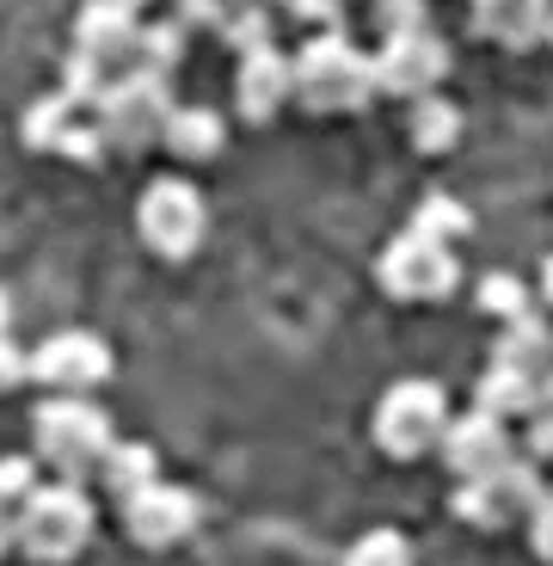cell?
<instances>
[{
	"label": "cell",
	"instance_id": "obj_14",
	"mask_svg": "<svg viewBox=\"0 0 553 566\" xmlns=\"http://www.w3.org/2000/svg\"><path fill=\"white\" fill-rule=\"evenodd\" d=\"M547 13H553V0H474V25H480V38L504 43V50H529V43H541Z\"/></svg>",
	"mask_w": 553,
	"mask_h": 566
},
{
	"label": "cell",
	"instance_id": "obj_35",
	"mask_svg": "<svg viewBox=\"0 0 553 566\" xmlns=\"http://www.w3.org/2000/svg\"><path fill=\"white\" fill-rule=\"evenodd\" d=\"M0 333H13V302H7V290H0Z\"/></svg>",
	"mask_w": 553,
	"mask_h": 566
},
{
	"label": "cell",
	"instance_id": "obj_27",
	"mask_svg": "<svg viewBox=\"0 0 553 566\" xmlns=\"http://www.w3.org/2000/svg\"><path fill=\"white\" fill-rule=\"evenodd\" d=\"M369 19H375V31H382V38H394V31H418V25H430L425 0H369Z\"/></svg>",
	"mask_w": 553,
	"mask_h": 566
},
{
	"label": "cell",
	"instance_id": "obj_30",
	"mask_svg": "<svg viewBox=\"0 0 553 566\" xmlns=\"http://www.w3.org/2000/svg\"><path fill=\"white\" fill-rule=\"evenodd\" d=\"M529 548H535L541 560H553V486L535 499V511H529Z\"/></svg>",
	"mask_w": 553,
	"mask_h": 566
},
{
	"label": "cell",
	"instance_id": "obj_19",
	"mask_svg": "<svg viewBox=\"0 0 553 566\" xmlns=\"http://www.w3.org/2000/svg\"><path fill=\"white\" fill-rule=\"evenodd\" d=\"M99 481L111 486L117 499H136L142 486L160 481V462H155V450H148V443H111V450H105V462H99Z\"/></svg>",
	"mask_w": 553,
	"mask_h": 566
},
{
	"label": "cell",
	"instance_id": "obj_18",
	"mask_svg": "<svg viewBox=\"0 0 553 566\" xmlns=\"http://www.w3.org/2000/svg\"><path fill=\"white\" fill-rule=\"evenodd\" d=\"M535 382L541 376H529V369H511V364H492L480 376V412H498V419H517V412H535Z\"/></svg>",
	"mask_w": 553,
	"mask_h": 566
},
{
	"label": "cell",
	"instance_id": "obj_12",
	"mask_svg": "<svg viewBox=\"0 0 553 566\" xmlns=\"http://www.w3.org/2000/svg\"><path fill=\"white\" fill-rule=\"evenodd\" d=\"M234 99H241V117H253V124H270V117H277L289 99H296V56H284L277 43H270V50H253V56H241V74H234Z\"/></svg>",
	"mask_w": 553,
	"mask_h": 566
},
{
	"label": "cell",
	"instance_id": "obj_21",
	"mask_svg": "<svg viewBox=\"0 0 553 566\" xmlns=\"http://www.w3.org/2000/svg\"><path fill=\"white\" fill-rule=\"evenodd\" d=\"M222 43L234 50V56H253V50H270V7H246V0H227V13H222Z\"/></svg>",
	"mask_w": 553,
	"mask_h": 566
},
{
	"label": "cell",
	"instance_id": "obj_5",
	"mask_svg": "<svg viewBox=\"0 0 553 566\" xmlns=\"http://www.w3.org/2000/svg\"><path fill=\"white\" fill-rule=\"evenodd\" d=\"M443 431H449V400H443V388L425 382V376L394 382L382 395V407H375V443H382L387 455H400V462L437 450Z\"/></svg>",
	"mask_w": 553,
	"mask_h": 566
},
{
	"label": "cell",
	"instance_id": "obj_32",
	"mask_svg": "<svg viewBox=\"0 0 553 566\" xmlns=\"http://www.w3.org/2000/svg\"><path fill=\"white\" fill-rule=\"evenodd\" d=\"M31 376V357L13 345V333H0V388H19Z\"/></svg>",
	"mask_w": 553,
	"mask_h": 566
},
{
	"label": "cell",
	"instance_id": "obj_36",
	"mask_svg": "<svg viewBox=\"0 0 553 566\" xmlns=\"http://www.w3.org/2000/svg\"><path fill=\"white\" fill-rule=\"evenodd\" d=\"M541 296L553 302V259H541Z\"/></svg>",
	"mask_w": 553,
	"mask_h": 566
},
{
	"label": "cell",
	"instance_id": "obj_22",
	"mask_svg": "<svg viewBox=\"0 0 553 566\" xmlns=\"http://www.w3.org/2000/svg\"><path fill=\"white\" fill-rule=\"evenodd\" d=\"M412 228L449 247V241H461V234L474 228V216H468V203H455V198H443V191H430V198L412 210Z\"/></svg>",
	"mask_w": 553,
	"mask_h": 566
},
{
	"label": "cell",
	"instance_id": "obj_15",
	"mask_svg": "<svg viewBox=\"0 0 553 566\" xmlns=\"http://www.w3.org/2000/svg\"><path fill=\"white\" fill-rule=\"evenodd\" d=\"M160 142H167V155H172V160L198 167V160H215V155H222L227 129H222V117H215L210 105H172V117H167V129H160Z\"/></svg>",
	"mask_w": 553,
	"mask_h": 566
},
{
	"label": "cell",
	"instance_id": "obj_1",
	"mask_svg": "<svg viewBox=\"0 0 553 566\" xmlns=\"http://www.w3.org/2000/svg\"><path fill=\"white\" fill-rule=\"evenodd\" d=\"M369 99H375V69H369V56L344 31H320V38L301 43V56H296V105L301 112H313V117L363 112Z\"/></svg>",
	"mask_w": 553,
	"mask_h": 566
},
{
	"label": "cell",
	"instance_id": "obj_8",
	"mask_svg": "<svg viewBox=\"0 0 553 566\" xmlns=\"http://www.w3.org/2000/svg\"><path fill=\"white\" fill-rule=\"evenodd\" d=\"M375 277H382V290L400 296V302H437V296L455 290L461 265H455V247H443V241H430V234H418V228H406L400 241H387Z\"/></svg>",
	"mask_w": 553,
	"mask_h": 566
},
{
	"label": "cell",
	"instance_id": "obj_11",
	"mask_svg": "<svg viewBox=\"0 0 553 566\" xmlns=\"http://www.w3.org/2000/svg\"><path fill=\"white\" fill-rule=\"evenodd\" d=\"M136 43H142V19L129 13V7H117V0L81 7V25H74V50H81V56H93L99 69L124 74V69H136Z\"/></svg>",
	"mask_w": 553,
	"mask_h": 566
},
{
	"label": "cell",
	"instance_id": "obj_3",
	"mask_svg": "<svg viewBox=\"0 0 553 566\" xmlns=\"http://www.w3.org/2000/svg\"><path fill=\"white\" fill-rule=\"evenodd\" d=\"M13 548L31 554V560H74L93 536V499L81 493L74 481H56V486H38L25 505L13 511Z\"/></svg>",
	"mask_w": 553,
	"mask_h": 566
},
{
	"label": "cell",
	"instance_id": "obj_31",
	"mask_svg": "<svg viewBox=\"0 0 553 566\" xmlns=\"http://www.w3.org/2000/svg\"><path fill=\"white\" fill-rule=\"evenodd\" d=\"M172 7H179V25L191 31V25H222V13H227V0H172Z\"/></svg>",
	"mask_w": 553,
	"mask_h": 566
},
{
	"label": "cell",
	"instance_id": "obj_38",
	"mask_svg": "<svg viewBox=\"0 0 553 566\" xmlns=\"http://www.w3.org/2000/svg\"><path fill=\"white\" fill-rule=\"evenodd\" d=\"M541 43H553V13H547V31H541Z\"/></svg>",
	"mask_w": 553,
	"mask_h": 566
},
{
	"label": "cell",
	"instance_id": "obj_28",
	"mask_svg": "<svg viewBox=\"0 0 553 566\" xmlns=\"http://www.w3.org/2000/svg\"><path fill=\"white\" fill-rule=\"evenodd\" d=\"M38 493V462L31 455H0V505H25V499Z\"/></svg>",
	"mask_w": 553,
	"mask_h": 566
},
{
	"label": "cell",
	"instance_id": "obj_10",
	"mask_svg": "<svg viewBox=\"0 0 553 566\" xmlns=\"http://www.w3.org/2000/svg\"><path fill=\"white\" fill-rule=\"evenodd\" d=\"M124 530L142 548H172V542H184L191 530H198V499L184 493V486H142L136 499H124Z\"/></svg>",
	"mask_w": 553,
	"mask_h": 566
},
{
	"label": "cell",
	"instance_id": "obj_20",
	"mask_svg": "<svg viewBox=\"0 0 553 566\" xmlns=\"http://www.w3.org/2000/svg\"><path fill=\"white\" fill-rule=\"evenodd\" d=\"M412 148H425V155H443L461 142V112H455L443 93H425V99H412Z\"/></svg>",
	"mask_w": 553,
	"mask_h": 566
},
{
	"label": "cell",
	"instance_id": "obj_4",
	"mask_svg": "<svg viewBox=\"0 0 553 566\" xmlns=\"http://www.w3.org/2000/svg\"><path fill=\"white\" fill-rule=\"evenodd\" d=\"M93 117H99L105 148H124V155H136V148L160 142V129H167V117H172V74L124 69L111 86H105V99L93 105Z\"/></svg>",
	"mask_w": 553,
	"mask_h": 566
},
{
	"label": "cell",
	"instance_id": "obj_6",
	"mask_svg": "<svg viewBox=\"0 0 553 566\" xmlns=\"http://www.w3.org/2000/svg\"><path fill=\"white\" fill-rule=\"evenodd\" d=\"M203 228H210V203H203V191L191 179H155L142 191V203H136V234L160 259L198 253Z\"/></svg>",
	"mask_w": 553,
	"mask_h": 566
},
{
	"label": "cell",
	"instance_id": "obj_39",
	"mask_svg": "<svg viewBox=\"0 0 553 566\" xmlns=\"http://www.w3.org/2000/svg\"><path fill=\"white\" fill-rule=\"evenodd\" d=\"M246 7H270V0H246Z\"/></svg>",
	"mask_w": 553,
	"mask_h": 566
},
{
	"label": "cell",
	"instance_id": "obj_23",
	"mask_svg": "<svg viewBox=\"0 0 553 566\" xmlns=\"http://www.w3.org/2000/svg\"><path fill=\"white\" fill-rule=\"evenodd\" d=\"M184 56V25L179 19H160V25H142V43H136V69L172 74Z\"/></svg>",
	"mask_w": 553,
	"mask_h": 566
},
{
	"label": "cell",
	"instance_id": "obj_2",
	"mask_svg": "<svg viewBox=\"0 0 553 566\" xmlns=\"http://www.w3.org/2000/svg\"><path fill=\"white\" fill-rule=\"evenodd\" d=\"M31 438H38V455L50 468H62V481H86L99 474L105 450H111V419H105L93 400L81 395H56L31 412Z\"/></svg>",
	"mask_w": 553,
	"mask_h": 566
},
{
	"label": "cell",
	"instance_id": "obj_13",
	"mask_svg": "<svg viewBox=\"0 0 553 566\" xmlns=\"http://www.w3.org/2000/svg\"><path fill=\"white\" fill-rule=\"evenodd\" d=\"M443 455H449L455 481H480V474H492L504 455H511V431H504V419L498 412H461V419H449V431H443Z\"/></svg>",
	"mask_w": 553,
	"mask_h": 566
},
{
	"label": "cell",
	"instance_id": "obj_24",
	"mask_svg": "<svg viewBox=\"0 0 553 566\" xmlns=\"http://www.w3.org/2000/svg\"><path fill=\"white\" fill-rule=\"evenodd\" d=\"M344 566H412V542L400 530H369V536L351 542Z\"/></svg>",
	"mask_w": 553,
	"mask_h": 566
},
{
	"label": "cell",
	"instance_id": "obj_33",
	"mask_svg": "<svg viewBox=\"0 0 553 566\" xmlns=\"http://www.w3.org/2000/svg\"><path fill=\"white\" fill-rule=\"evenodd\" d=\"M529 455H535V462H553V407H535L529 412Z\"/></svg>",
	"mask_w": 553,
	"mask_h": 566
},
{
	"label": "cell",
	"instance_id": "obj_16",
	"mask_svg": "<svg viewBox=\"0 0 553 566\" xmlns=\"http://www.w3.org/2000/svg\"><path fill=\"white\" fill-rule=\"evenodd\" d=\"M492 364L529 369V376L553 369V326L541 321V314H517V321H504V333H498V345H492Z\"/></svg>",
	"mask_w": 553,
	"mask_h": 566
},
{
	"label": "cell",
	"instance_id": "obj_34",
	"mask_svg": "<svg viewBox=\"0 0 553 566\" xmlns=\"http://www.w3.org/2000/svg\"><path fill=\"white\" fill-rule=\"evenodd\" d=\"M13 536H19V530H13V505H0V554L13 548Z\"/></svg>",
	"mask_w": 553,
	"mask_h": 566
},
{
	"label": "cell",
	"instance_id": "obj_37",
	"mask_svg": "<svg viewBox=\"0 0 553 566\" xmlns=\"http://www.w3.org/2000/svg\"><path fill=\"white\" fill-rule=\"evenodd\" d=\"M117 7H129V13H136V19H142V7H148V0H117Z\"/></svg>",
	"mask_w": 553,
	"mask_h": 566
},
{
	"label": "cell",
	"instance_id": "obj_9",
	"mask_svg": "<svg viewBox=\"0 0 553 566\" xmlns=\"http://www.w3.org/2000/svg\"><path fill=\"white\" fill-rule=\"evenodd\" d=\"M111 376V345L86 326H68V333H50V339L31 352V382H43L50 395H86Z\"/></svg>",
	"mask_w": 553,
	"mask_h": 566
},
{
	"label": "cell",
	"instance_id": "obj_25",
	"mask_svg": "<svg viewBox=\"0 0 553 566\" xmlns=\"http://www.w3.org/2000/svg\"><path fill=\"white\" fill-rule=\"evenodd\" d=\"M68 117H74V105L62 99V93H56V99H43V105H31V112H25V142H31V148H56L62 129H68Z\"/></svg>",
	"mask_w": 553,
	"mask_h": 566
},
{
	"label": "cell",
	"instance_id": "obj_29",
	"mask_svg": "<svg viewBox=\"0 0 553 566\" xmlns=\"http://www.w3.org/2000/svg\"><path fill=\"white\" fill-rule=\"evenodd\" d=\"M284 7L296 25H313V38L320 31H339V13H344V0H284Z\"/></svg>",
	"mask_w": 553,
	"mask_h": 566
},
{
	"label": "cell",
	"instance_id": "obj_7",
	"mask_svg": "<svg viewBox=\"0 0 553 566\" xmlns=\"http://www.w3.org/2000/svg\"><path fill=\"white\" fill-rule=\"evenodd\" d=\"M369 69H375V93H387V99H425V93L443 86V74H449V43L430 25L394 31V38H382V50L369 56Z\"/></svg>",
	"mask_w": 553,
	"mask_h": 566
},
{
	"label": "cell",
	"instance_id": "obj_17",
	"mask_svg": "<svg viewBox=\"0 0 553 566\" xmlns=\"http://www.w3.org/2000/svg\"><path fill=\"white\" fill-rule=\"evenodd\" d=\"M480 481H486V493L504 505V517H529V511H535V499L547 493L535 455H504V462H498L492 474H480Z\"/></svg>",
	"mask_w": 553,
	"mask_h": 566
},
{
	"label": "cell",
	"instance_id": "obj_26",
	"mask_svg": "<svg viewBox=\"0 0 553 566\" xmlns=\"http://www.w3.org/2000/svg\"><path fill=\"white\" fill-rule=\"evenodd\" d=\"M480 308H486V314H504V321H517V314H529V290L511 277V271H492V277L480 283Z\"/></svg>",
	"mask_w": 553,
	"mask_h": 566
}]
</instances>
